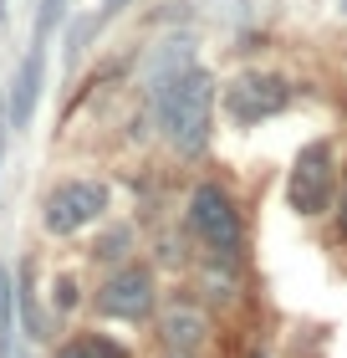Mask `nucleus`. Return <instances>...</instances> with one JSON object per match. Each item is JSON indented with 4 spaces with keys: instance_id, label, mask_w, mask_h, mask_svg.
I'll return each mask as SVG.
<instances>
[{
    "instance_id": "obj_20",
    "label": "nucleus",
    "mask_w": 347,
    "mask_h": 358,
    "mask_svg": "<svg viewBox=\"0 0 347 358\" xmlns=\"http://www.w3.org/2000/svg\"><path fill=\"white\" fill-rule=\"evenodd\" d=\"M256 358H266V353H256Z\"/></svg>"
},
{
    "instance_id": "obj_15",
    "label": "nucleus",
    "mask_w": 347,
    "mask_h": 358,
    "mask_svg": "<svg viewBox=\"0 0 347 358\" xmlns=\"http://www.w3.org/2000/svg\"><path fill=\"white\" fill-rule=\"evenodd\" d=\"M128 6H133V0H103V10H97V21H103V26H108V21H112V15H123Z\"/></svg>"
},
{
    "instance_id": "obj_5",
    "label": "nucleus",
    "mask_w": 347,
    "mask_h": 358,
    "mask_svg": "<svg viewBox=\"0 0 347 358\" xmlns=\"http://www.w3.org/2000/svg\"><path fill=\"white\" fill-rule=\"evenodd\" d=\"M112 194L103 179H61V185L41 200V225L52 236H77L87 231V225H97L108 215Z\"/></svg>"
},
{
    "instance_id": "obj_14",
    "label": "nucleus",
    "mask_w": 347,
    "mask_h": 358,
    "mask_svg": "<svg viewBox=\"0 0 347 358\" xmlns=\"http://www.w3.org/2000/svg\"><path fill=\"white\" fill-rule=\"evenodd\" d=\"M337 241L347 246V169H342V194H337Z\"/></svg>"
},
{
    "instance_id": "obj_18",
    "label": "nucleus",
    "mask_w": 347,
    "mask_h": 358,
    "mask_svg": "<svg viewBox=\"0 0 347 358\" xmlns=\"http://www.w3.org/2000/svg\"><path fill=\"white\" fill-rule=\"evenodd\" d=\"M337 6H342V21H347V0H337Z\"/></svg>"
},
{
    "instance_id": "obj_13",
    "label": "nucleus",
    "mask_w": 347,
    "mask_h": 358,
    "mask_svg": "<svg viewBox=\"0 0 347 358\" xmlns=\"http://www.w3.org/2000/svg\"><path fill=\"white\" fill-rule=\"evenodd\" d=\"M52 307H57V313H72V307H77V282H72V276H61V282H57Z\"/></svg>"
},
{
    "instance_id": "obj_2",
    "label": "nucleus",
    "mask_w": 347,
    "mask_h": 358,
    "mask_svg": "<svg viewBox=\"0 0 347 358\" xmlns=\"http://www.w3.org/2000/svg\"><path fill=\"white\" fill-rule=\"evenodd\" d=\"M184 220H189V236L209 251V266H240V251H245V220H240V205L230 200L225 185L214 179H200L189 189V205H184Z\"/></svg>"
},
{
    "instance_id": "obj_8",
    "label": "nucleus",
    "mask_w": 347,
    "mask_h": 358,
    "mask_svg": "<svg viewBox=\"0 0 347 358\" xmlns=\"http://www.w3.org/2000/svg\"><path fill=\"white\" fill-rule=\"evenodd\" d=\"M158 343L169 358H200L209 343V313L200 302H169L158 313Z\"/></svg>"
},
{
    "instance_id": "obj_10",
    "label": "nucleus",
    "mask_w": 347,
    "mask_h": 358,
    "mask_svg": "<svg viewBox=\"0 0 347 358\" xmlns=\"http://www.w3.org/2000/svg\"><path fill=\"white\" fill-rule=\"evenodd\" d=\"M15 313H21L26 338H52L41 307H36V271H31V262H21V271H15Z\"/></svg>"
},
{
    "instance_id": "obj_1",
    "label": "nucleus",
    "mask_w": 347,
    "mask_h": 358,
    "mask_svg": "<svg viewBox=\"0 0 347 358\" xmlns=\"http://www.w3.org/2000/svg\"><path fill=\"white\" fill-rule=\"evenodd\" d=\"M148 108H154V123H158V134H163V143H169L174 154L200 159V154L209 149V134H214L220 83H214V72L200 62V67L184 72L169 92H158Z\"/></svg>"
},
{
    "instance_id": "obj_9",
    "label": "nucleus",
    "mask_w": 347,
    "mask_h": 358,
    "mask_svg": "<svg viewBox=\"0 0 347 358\" xmlns=\"http://www.w3.org/2000/svg\"><path fill=\"white\" fill-rule=\"evenodd\" d=\"M41 87H46V41L31 36L21 67H15V77H10V97H6V123L15 128V134H21V128H31V118H36Z\"/></svg>"
},
{
    "instance_id": "obj_7",
    "label": "nucleus",
    "mask_w": 347,
    "mask_h": 358,
    "mask_svg": "<svg viewBox=\"0 0 347 358\" xmlns=\"http://www.w3.org/2000/svg\"><path fill=\"white\" fill-rule=\"evenodd\" d=\"M200 67V52H194V36H163V41H154L143 52V62H138V87H143V97L154 103L158 92H169L184 72H194Z\"/></svg>"
},
{
    "instance_id": "obj_6",
    "label": "nucleus",
    "mask_w": 347,
    "mask_h": 358,
    "mask_svg": "<svg viewBox=\"0 0 347 358\" xmlns=\"http://www.w3.org/2000/svg\"><path fill=\"white\" fill-rule=\"evenodd\" d=\"M158 302V287H154V271L148 266H118L97 287V313L112 317V322H143Z\"/></svg>"
},
{
    "instance_id": "obj_16",
    "label": "nucleus",
    "mask_w": 347,
    "mask_h": 358,
    "mask_svg": "<svg viewBox=\"0 0 347 358\" xmlns=\"http://www.w3.org/2000/svg\"><path fill=\"white\" fill-rule=\"evenodd\" d=\"M6 134H10V123L0 118V159H6Z\"/></svg>"
},
{
    "instance_id": "obj_4",
    "label": "nucleus",
    "mask_w": 347,
    "mask_h": 358,
    "mask_svg": "<svg viewBox=\"0 0 347 358\" xmlns=\"http://www.w3.org/2000/svg\"><path fill=\"white\" fill-rule=\"evenodd\" d=\"M291 108V83L281 72H266V67H245L235 72L230 83H220V113L235 128H260L281 118Z\"/></svg>"
},
{
    "instance_id": "obj_3",
    "label": "nucleus",
    "mask_w": 347,
    "mask_h": 358,
    "mask_svg": "<svg viewBox=\"0 0 347 358\" xmlns=\"http://www.w3.org/2000/svg\"><path fill=\"white\" fill-rule=\"evenodd\" d=\"M337 194H342L337 149L327 138L302 143L296 159H291V169H286V205H291V215L317 220V215H327V210H337Z\"/></svg>"
},
{
    "instance_id": "obj_12",
    "label": "nucleus",
    "mask_w": 347,
    "mask_h": 358,
    "mask_svg": "<svg viewBox=\"0 0 347 358\" xmlns=\"http://www.w3.org/2000/svg\"><path fill=\"white\" fill-rule=\"evenodd\" d=\"M128 251H133V225H108L92 246V262H128Z\"/></svg>"
},
{
    "instance_id": "obj_17",
    "label": "nucleus",
    "mask_w": 347,
    "mask_h": 358,
    "mask_svg": "<svg viewBox=\"0 0 347 358\" xmlns=\"http://www.w3.org/2000/svg\"><path fill=\"white\" fill-rule=\"evenodd\" d=\"M6 287H10V282H6V266H0V292H6Z\"/></svg>"
},
{
    "instance_id": "obj_19",
    "label": "nucleus",
    "mask_w": 347,
    "mask_h": 358,
    "mask_svg": "<svg viewBox=\"0 0 347 358\" xmlns=\"http://www.w3.org/2000/svg\"><path fill=\"white\" fill-rule=\"evenodd\" d=\"M0 21H6V0H0Z\"/></svg>"
},
{
    "instance_id": "obj_11",
    "label": "nucleus",
    "mask_w": 347,
    "mask_h": 358,
    "mask_svg": "<svg viewBox=\"0 0 347 358\" xmlns=\"http://www.w3.org/2000/svg\"><path fill=\"white\" fill-rule=\"evenodd\" d=\"M57 358H128V348L103 338V333H82V338H67L57 348Z\"/></svg>"
}]
</instances>
